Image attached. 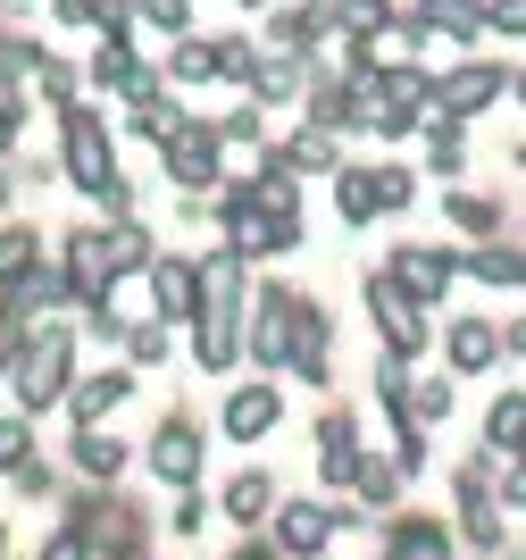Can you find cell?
<instances>
[{
	"mask_svg": "<svg viewBox=\"0 0 526 560\" xmlns=\"http://www.w3.org/2000/svg\"><path fill=\"white\" fill-rule=\"evenodd\" d=\"M59 160H68V185L75 192H92L109 218H135V192H126V176H117L109 126H101L92 101H68V109H59Z\"/></svg>",
	"mask_w": 526,
	"mask_h": 560,
	"instance_id": "1",
	"label": "cell"
},
{
	"mask_svg": "<svg viewBox=\"0 0 526 560\" xmlns=\"http://www.w3.org/2000/svg\"><path fill=\"white\" fill-rule=\"evenodd\" d=\"M68 376H75V335L68 327H43L34 343L9 351V385H17L25 410H50V401L68 394Z\"/></svg>",
	"mask_w": 526,
	"mask_h": 560,
	"instance_id": "2",
	"label": "cell"
},
{
	"mask_svg": "<svg viewBox=\"0 0 526 560\" xmlns=\"http://www.w3.org/2000/svg\"><path fill=\"white\" fill-rule=\"evenodd\" d=\"M160 160H167V185H218V167H226V142H218V126H201V117H176L160 135Z\"/></svg>",
	"mask_w": 526,
	"mask_h": 560,
	"instance_id": "3",
	"label": "cell"
},
{
	"mask_svg": "<svg viewBox=\"0 0 526 560\" xmlns=\"http://www.w3.org/2000/svg\"><path fill=\"white\" fill-rule=\"evenodd\" d=\"M367 310H376V335H385V351H393V360L426 351V310H418L410 293H401V284L385 277V268L367 277Z\"/></svg>",
	"mask_w": 526,
	"mask_h": 560,
	"instance_id": "4",
	"label": "cell"
},
{
	"mask_svg": "<svg viewBox=\"0 0 526 560\" xmlns=\"http://www.w3.org/2000/svg\"><path fill=\"white\" fill-rule=\"evenodd\" d=\"M385 277L401 284L418 310H435L443 293H452V277H459V252H435V243H401V252L385 259Z\"/></svg>",
	"mask_w": 526,
	"mask_h": 560,
	"instance_id": "5",
	"label": "cell"
},
{
	"mask_svg": "<svg viewBox=\"0 0 526 560\" xmlns=\"http://www.w3.org/2000/svg\"><path fill=\"white\" fill-rule=\"evenodd\" d=\"M502 93H510V68H493V59L452 68V75H435V117H477V109H493Z\"/></svg>",
	"mask_w": 526,
	"mask_h": 560,
	"instance_id": "6",
	"label": "cell"
},
{
	"mask_svg": "<svg viewBox=\"0 0 526 560\" xmlns=\"http://www.w3.org/2000/svg\"><path fill=\"white\" fill-rule=\"evenodd\" d=\"M192 351H201V369H234V351H243V302L192 310Z\"/></svg>",
	"mask_w": 526,
	"mask_h": 560,
	"instance_id": "7",
	"label": "cell"
},
{
	"mask_svg": "<svg viewBox=\"0 0 526 560\" xmlns=\"http://www.w3.org/2000/svg\"><path fill=\"white\" fill-rule=\"evenodd\" d=\"M151 302H160L167 327L201 310V277H192V259H151Z\"/></svg>",
	"mask_w": 526,
	"mask_h": 560,
	"instance_id": "8",
	"label": "cell"
},
{
	"mask_svg": "<svg viewBox=\"0 0 526 560\" xmlns=\"http://www.w3.org/2000/svg\"><path fill=\"white\" fill-rule=\"evenodd\" d=\"M192 460H201V435H192V419H167L160 427V444H151V468H160V477H192Z\"/></svg>",
	"mask_w": 526,
	"mask_h": 560,
	"instance_id": "9",
	"label": "cell"
},
{
	"mask_svg": "<svg viewBox=\"0 0 526 560\" xmlns=\"http://www.w3.org/2000/svg\"><path fill=\"white\" fill-rule=\"evenodd\" d=\"M68 385H75V419H101V410H117V401H126V394H135V376H126V369H101V376H68Z\"/></svg>",
	"mask_w": 526,
	"mask_h": 560,
	"instance_id": "10",
	"label": "cell"
},
{
	"mask_svg": "<svg viewBox=\"0 0 526 560\" xmlns=\"http://www.w3.org/2000/svg\"><path fill=\"white\" fill-rule=\"evenodd\" d=\"M502 360V327L493 318H459L452 327V369H493Z\"/></svg>",
	"mask_w": 526,
	"mask_h": 560,
	"instance_id": "11",
	"label": "cell"
},
{
	"mask_svg": "<svg viewBox=\"0 0 526 560\" xmlns=\"http://www.w3.org/2000/svg\"><path fill=\"white\" fill-rule=\"evenodd\" d=\"M34 268H43V234H34V226H0V293L25 284Z\"/></svg>",
	"mask_w": 526,
	"mask_h": 560,
	"instance_id": "12",
	"label": "cell"
},
{
	"mask_svg": "<svg viewBox=\"0 0 526 560\" xmlns=\"http://www.w3.org/2000/svg\"><path fill=\"white\" fill-rule=\"evenodd\" d=\"M218 75V43L209 34H176V50H167V84H209Z\"/></svg>",
	"mask_w": 526,
	"mask_h": 560,
	"instance_id": "13",
	"label": "cell"
},
{
	"mask_svg": "<svg viewBox=\"0 0 526 560\" xmlns=\"http://www.w3.org/2000/svg\"><path fill=\"white\" fill-rule=\"evenodd\" d=\"M276 410H284V401H276V385H243V394L226 401V427H234V435H268Z\"/></svg>",
	"mask_w": 526,
	"mask_h": 560,
	"instance_id": "14",
	"label": "cell"
},
{
	"mask_svg": "<svg viewBox=\"0 0 526 560\" xmlns=\"http://www.w3.org/2000/svg\"><path fill=\"white\" fill-rule=\"evenodd\" d=\"M459 268H468V277H484V284H502V293H510V284H518V243L484 234V243H477L468 259H459Z\"/></svg>",
	"mask_w": 526,
	"mask_h": 560,
	"instance_id": "15",
	"label": "cell"
},
{
	"mask_svg": "<svg viewBox=\"0 0 526 560\" xmlns=\"http://www.w3.org/2000/svg\"><path fill=\"white\" fill-rule=\"evenodd\" d=\"M367 192H376V218H393V210L418 201V176L410 167H367Z\"/></svg>",
	"mask_w": 526,
	"mask_h": 560,
	"instance_id": "16",
	"label": "cell"
},
{
	"mask_svg": "<svg viewBox=\"0 0 526 560\" xmlns=\"http://www.w3.org/2000/svg\"><path fill=\"white\" fill-rule=\"evenodd\" d=\"M452 226H468V234H502V201H493V192H452Z\"/></svg>",
	"mask_w": 526,
	"mask_h": 560,
	"instance_id": "17",
	"label": "cell"
},
{
	"mask_svg": "<svg viewBox=\"0 0 526 560\" xmlns=\"http://www.w3.org/2000/svg\"><path fill=\"white\" fill-rule=\"evenodd\" d=\"M426 160H435V176H459V160H468V142H459V117H435V126H426Z\"/></svg>",
	"mask_w": 526,
	"mask_h": 560,
	"instance_id": "18",
	"label": "cell"
},
{
	"mask_svg": "<svg viewBox=\"0 0 526 560\" xmlns=\"http://www.w3.org/2000/svg\"><path fill=\"white\" fill-rule=\"evenodd\" d=\"M335 185H343V192H335V201H343V218H351V226H367V218H376V192H367V167H343Z\"/></svg>",
	"mask_w": 526,
	"mask_h": 560,
	"instance_id": "19",
	"label": "cell"
},
{
	"mask_svg": "<svg viewBox=\"0 0 526 560\" xmlns=\"http://www.w3.org/2000/svg\"><path fill=\"white\" fill-rule=\"evenodd\" d=\"M284 544H293V552H318L326 544V511H284Z\"/></svg>",
	"mask_w": 526,
	"mask_h": 560,
	"instance_id": "20",
	"label": "cell"
},
{
	"mask_svg": "<svg viewBox=\"0 0 526 560\" xmlns=\"http://www.w3.org/2000/svg\"><path fill=\"white\" fill-rule=\"evenodd\" d=\"M135 18H142V25H167V34H184V25H192V0H135Z\"/></svg>",
	"mask_w": 526,
	"mask_h": 560,
	"instance_id": "21",
	"label": "cell"
},
{
	"mask_svg": "<svg viewBox=\"0 0 526 560\" xmlns=\"http://www.w3.org/2000/svg\"><path fill=\"white\" fill-rule=\"evenodd\" d=\"M75 460H84L92 477H109V468L126 460V444H109V435H92V427H84V444H75Z\"/></svg>",
	"mask_w": 526,
	"mask_h": 560,
	"instance_id": "22",
	"label": "cell"
},
{
	"mask_svg": "<svg viewBox=\"0 0 526 560\" xmlns=\"http://www.w3.org/2000/svg\"><path fill=\"white\" fill-rule=\"evenodd\" d=\"M477 9H484V25H502V34L526 25V0H477Z\"/></svg>",
	"mask_w": 526,
	"mask_h": 560,
	"instance_id": "23",
	"label": "cell"
},
{
	"mask_svg": "<svg viewBox=\"0 0 526 560\" xmlns=\"http://www.w3.org/2000/svg\"><path fill=\"white\" fill-rule=\"evenodd\" d=\"M484 435H493V444H510V435H518V394L493 401V427H484Z\"/></svg>",
	"mask_w": 526,
	"mask_h": 560,
	"instance_id": "24",
	"label": "cell"
},
{
	"mask_svg": "<svg viewBox=\"0 0 526 560\" xmlns=\"http://www.w3.org/2000/svg\"><path fill=\"white\" fill-rule=\"evenodd\" d=\"M0 468H25V427L0 419Z\"/></svg>",
	"mask_w": 526,
	"mask_h": 560,
	"instance_id": "25",
	"label": "cell"
},
{
	"mask_svg": "<svg viewBox=\"0 0 526 560\" xmlns=\"http://www.w3.org/2000/svg\"><path fill=\"white\" fill-rule=\"evenodd\" d=\"M135 360H167V327H135Z\"/></svg>",
	"mask_w": 526,
	"mask_h": 560,
	"instance_id": "26",
	"label": "cell"
}]
</instances>
